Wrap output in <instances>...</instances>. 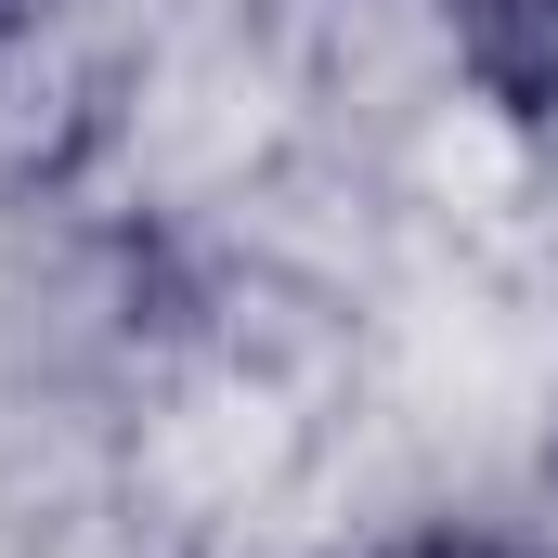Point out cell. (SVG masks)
<instances>
[{
	"label": "cell",
	"instance_id": "6da1fadb",
	"mask_svg": "<svg viewBox=\"0 0 558 558\" xmlns=\"http://www.w3.org/2000/svg\"><path fill=\"white\" fill-rule=\"evenodd\" d=\"M441 39L507 131H558V0H441Z\"/></svg>",
	"mask_w": 558,
	"mask_h": 558
},
{
	"label": "cell",
	"instance_id": "7a4b0ae2",
	"mask_svg": "<svg viewBox=\"0 0 558 558\" xmlns=\"http://www.w3.org/2000/svg\"><path fill=\"white\" fill-rule=\"evenodd\" d=\"M351 558H520V546H507V533H481V520H416V533L351 546Z\"/></svg>",
	"mask_w": 558,
	"mask_h": 558
}]
</instances>
